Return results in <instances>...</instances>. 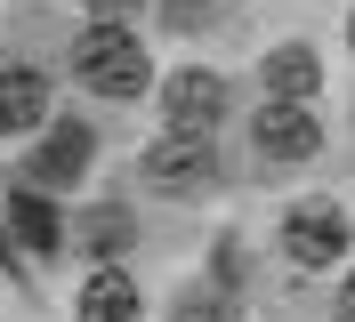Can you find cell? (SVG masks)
I'll return each instance as SVG.
<instances>
[{
  "label": "cell",
  "instance_id": "cell-1",
  "mask_svg": "<svg viewBox=\"0 0 355 322\" xmlns=\"http://www.w3.org/2000/svg\"><path fill=\"white\" fill-rule=\"evenodd\" d=\"M73 73H81L97 97H137L154 64H146V41H137L130 24H105V17H97L81 41H73Z\"/></svg>",
  "mask_w": 355,
  "mask_h": 322
},
{
  "label": "cell",
  "instance_id": "cell-2",
  "mask_svg": "<svg viewBox=\"0 0 355 322\" xmlns=\"http://www.w3.org/2000/svg\"><path fill=\"white\" fill-rule=\"evenodd\" d=\"M162 113H170V137H210L218 113H226V81L202 73V64H178L162 81Z\"/></svg>",
  "mask_w": 355,
  "mask_h": 322
},
{
  "label": "cell",
  "instance_id": "cell-3",
  "mask_svg": "<svg viewBox=\"0 0 355 322\" xmlns=\"http://www.w3.org/2000/svg\"><path fill=\"white\" fill-rule=\"evenodd\" d=\"M347 210L339 202H299V210L283 217V258L291 266H331L339 250H347Z\"/></svg>",
  "mask_w": 355,
  "mask_h": 322
},
{
  "label": "cell",
  "instance_id": "cell-4",
  "mask_svg": "<svg viewBox=\"0 0 355 322\" xmlns=\"http://www.w3.org/2000/svg\"><path fill=\"white\" fill-rule=\"evenodd\" d=\"M146 186L154 193H194L218 177V153H210V137H162V145H146Z\"/></svg>",
  "mask_w": 355,
  "mask_h": 322
},
{
  "label": "cell",
  "instance_id": "cell-5",
  "mask_svg": "<svg viewBox=\"0 0 355 322\" xmlns=\"http://www.w3.org/2000/svg\"><path fill=\"white\" fill-rule=\"evenodd\" d=\"M89 153H97V137H89L81 121H57V129H49V145L24 161V170H33V186H24V193H41V186H73V177L89 170Z\"/></svg>",
  "mask_w": 355,
  "mask_h": 322
},
{
  "label": "cell",
  "instance_id": "cell-6",
  "mask_svg": "<svg viewBox=\"0 0 355 322\" xmlns=\"http://www.w3.org/2000/svg\"><path fill=\"white\" fill-rule=\"evenodd\" d=\"M250 137H259V161H307V153L323 145V129H315L307 105H266Z\"/></svg>",
  "mask_w": 355,
  "mask_h": 322
},
{
  "label": "cell",
  "instance_id": "cell-7",
  "mask_svg": "<svg viewBox=\"0 0 355 322\" xmlns=\"http://www.w3.org/2000/svg\"><path fill=\"white\" fill-rule=\"evenodd\" d=\"M49 121V81L33 64H8L0 73V137H24V129Z\"/></svg>",
  "mask_w": 355,
  "mask_h": 322
},
{
  "label": "cell",
  "instance_id": "cell-8",
  "mask_svg": "<svg viewBox=\"0 0 355 322\" xmlns=\"http://www.w3.org/2000/svg\"><path fill=\"white\" fill-rule=\"evenodd\" d=\"M315 89H323V64H315V48H275L266 57V105H315Z\"/></svg>",
  "mask_w": 355,
  "mask_h": 322
},
{
  "label": "cell",
  "instance_id": "cell-9",
  "mask_svg": "<svg viewBox=\"0 0 355 322\" xmlns=\"http://www.w3.org/2000/svg\"><path fill=\"white\" fill-rule=\"evenodd\" d=\"M146 314V298H137V282L121 274V266H97L81 290V322H137Z\"/></svg>",
  "mask_w": 355,
  "mask_h": 322
},
{
  "label": "cell",
  "instance_id": "cell-10",
  "mask_svg": "<svg viewBox=\"0 0 355 322\" xmlns=\"http://www.w3.org/2000/svg\"><path fill=\"white\" fill-rule=\"evenodd\" d=\"M8 226H17L33 250H57V242H65V217L49 210L41 193H8Z\"/></svg>",
  "mask_w": 355,
  "mask_h": 322
},
{
  "label": "cell",
  "instance_id": "cell-11",
  "mask_svg": "<svg viewBox=\"0 0 355 322\" xmlns=\"http://www.w3.org/2000/svg\"><path fill=\"white\" fill-rule=\"evenodd\" d=\"M73 242H81L89 258H121V250H130V217H121V210H97V217L73 226Z\"/></svg>",
  "mask_w": 355,
  "mask_h": 322
},
{
  "label": "cell",
  "instance_id": "cell-12",
  "mask_svg": "<svg viewBox=\"0 0 355 322\" xmlns=\"http://www.w3.org/2000/svg\"><path fill=\"white\" fill-rule=\"evenodd\" d=\"M339 322H355V274L339 282Z\"/></svg>",
  "mask_w": 355,
  "mask_h": 322
},
{
  "label": "cell",
  "instance_id": "cell-13",
  "mask_svg": "<svg viewBox=\"0 0 355 322\" xmlns=\"http://www.w3.org/2000/svg\"><path fill=\"white\" fill-rule=\"evenodd\" d=\"M89 8H97V17L113 24V17H121V8H137V0H89Z\"/></svg>",
  "mask_w": 355,
  "mask_h": 322
},
{
  "label": "cell",
  "instance_id": "cell-14",
  "mask_svg": "<svg viewBox=\"0 0 355 322\" xmlns=\"http://www.w3.org/2000/svg\"><path fill=\"white\" fill-rule=\"evenodd\" d=\"M186 322H218V314H186Z\"/></svg>",
  "mask_w": 355,
  "mask_h": 322
},
{
  "label": "cell",
  "instance_id": "cell-15",
  "mask_svg": "<svg viewBox=\"0 0 355 322\" xmlns=\"http://www.w3.org/2000/svg\"><path fill=\"white\" fill-rule=\"evenodd\" d=\"M186 8H194V0H178V17H186Z\"/></svg>",
  "mask_w": 355,
  "mask_h": 322
},
{
  "label": "cell",
  "instance_id": "cell-16",
  "mask_svg": "<svg viewBox=\"0 0 355 322\" xmlns=\"http://www.w3.org/2000/svg\"><path fill=\"white\" fill-rule=\"evenodd\" d=\"M347 41H355V17H347Z\"/></svg>",
  "mask_w": 355,
  "mask_h": 322
}]
</instances>
